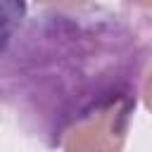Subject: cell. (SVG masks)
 <instances>
[{
    "label": "cell",
    "instance_id": "cell-1",
    "mask_svg": "<svg viewBox=\"0 0 152 152\" xmlns=\"http://www.w3.org/2000/svg\"><path fill=\"white\" fill-rule=\"evenodd\" d=\"M150 59V38L109 10H45L0 59V107L48 147L121 150Z\"/></svg>",
    "mask_w": 152,
    "mask_h": 152
},
{
    "label": "cell",
    "instance_id": "cell-2",
    "mask_svg": "<svg viewBox=\"0 0 152 152\" xmlns=\"http://www.w3.org/2000/svg\"><path fill=\"white\" fill-rule=\"evenodd\" d=\"M26 0H0V59L24 26Z\"/></svg>",
    "mask_w": 152,
    "mask_h": 152
},
{
    "label": "cell",
    "instance_id": "cell-3",
    "mask_svg": "<svg viewBox=\"0 0 152 152\" xmlns=\"http://www.w3.org/2000/svg\"><path fill=\"white\" fill-rule=\"evenodd\" d=\"M140 97H142L145 107L152 112V55H150L145 71H142V78H140Z\"/></svg>",
    "mask_w": 152,
    "mask_h": 152
},
{
    "label": "cell",
    "instance_id": "cell-4",
    "mask_svg": "<svg viewBox=\"0 0 152 152\" xmlns=\"http://www.w3.org/2000/svg\"><path fill=\"white\" fill-rule=\"evenodd\" d=\"M90 0H36V5L45 7V10H76V7H86Z\"/></svg>",
    "mask_w": 152,
    "mask_h": 152
},
{
    "label": "cell",
    "instance_id": "cell-5",
    "mask_svg": "<svg viewBox=\"0 0 152 152\" xmlns=\"http://www.w3.org/2000/svg\"><path fill=\"white\" fill-rule=\"evenodd\" d=\"M124 2L135 10H152V0H124Z\"/></svg>",
    "mask_w": 152,
    "mask_h": 152
}]
</instances>
